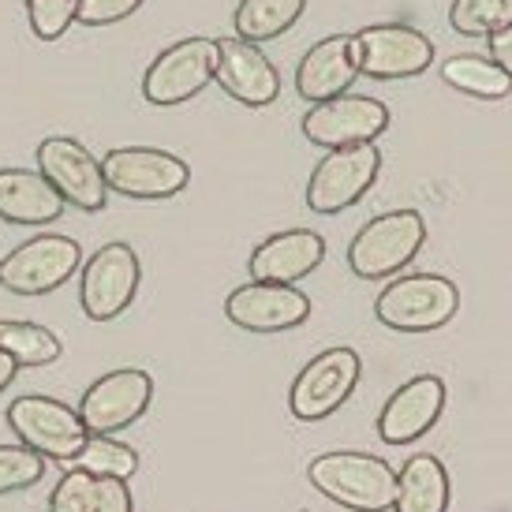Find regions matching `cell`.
<instances>
[{
  "label": "cell",
  "instance_id": "277c9868",
  "mask_svg": "<svg viewBox=\"0 0 512 512\" xmlns=\"http://www.w3.org/2000/svg\"><path fill=\"white\" fill-rule=\"evenodd\" d=\"M101 176L109 191L139 202L172 199L191 184V169L184 157L157 146H116L101 157Z\"/></svg>",
  "mask_w": 512,
  "mask_h": 512
},
{
  "label": "cell",
  "instance_id": "484cf974",
  "mask_svg": "<svg viewBox=\"0 0 512 512\" xmlns=\"http://www.w3.org/2000/svg\"><path fill=\"white\" fill-rule=\"evenodd\" d=\"M449 27L464 38H490L512 27V0H453Z\"/></svg>",
  "mask_w": 512,
  "mask_h": 512
},
{
  "label": "cell",
  "instance_id": "4dcf8cb0",
  "mask_svg": "<svg viewBox=\"0 0 512 512\" xmlns=\"http://www.w3.org/2000/svg\"><path fill=\"white\" fill-rule=\"evenodd\" d=\"M98 512H135L124 479H98Z\"/></svg>",
  "mask_w": 512,
  "mask_h": 512
},
{
  "label": "cell",
  "instance_id": "5bb4252c",
  "mask_svg": "<svg viewBox=\"0 0 512 512\" xmlns=\"http://www.w3.org/2000/svg\"><path fill=\"white\" fill-rule=\"evenodd\" d=\"M38 172L57 187V195L83 214H101L109 202V187L101 176V161L79 139L53 135L38 146Z\"/></svg>",
  "mask_w": 512,
  "mask_h": 512
},
{
  "label": "cell",
  "instance_id": "d6986e66",
  "mask_svg": "<svg viewBox=\"0 0 512 512\" xmlns=\"http://www.w3.org/2000/svg\"><path fill=\"white\" fill-rule=\"evenodd\" d=\"M359 79V64L352 53V34H333L314 42L296 68V94L311 105L329 98H341Z\"/></svg>",
  "mask_w": 512,
  "mask_h": 512
},
{
  "label": "cell",
  "instance_id": "f1b7e54d",
  "mask_svg": "<svg viewBox=\"0 0 512 512\" xmlns=\"http://www.w3.org/2000/svg\"><path fill=\"white\" fill-rule=\"evenodd\" d=\"M27 19L38 42H57L75 23V0H27Z\"/></svg>",
  "mask_w": 512,
  "mask_h": 512
},
{
  "label": "cell",
  "instance_id": "7a4b0ae2",
  "mask_svg": "<svg viewBox=\"0 0 512 512\" xmlns=\"http://www.w3.org/2000/svg\"><path fill=\"white\" fill-rule=\"evenodd\" d=\"M460 311V288L441 273H404L382 288L374 314L393 333H434Z\"/></svg>",
  "mask_w": 512,
  "mask_h": 512
},
{
  "label": "cell",
  "instance_id": "3957f363",
  "mask_svg": "<svg viewBox=\"0 0 512 512\" xmlns=\"http://www.w3.org/2000/svg\"><path fill=\"white\" fill-rule=\"evenodd\" d=\"M427 243V221L415 210H389L359 228L348 243V266L363 281H385L400 273Z\"/></svg>",
  "mask_w": 512,
  "mask_h": 512
},
{
  "label": "cell",
  "instance_id": "7402d4cb",
  "mask_svg": "<svg viewBox=\"0 0 512 512\" xmlns=\"http://www.w3.org/2000/svg\"><path fill=\"white\" fill-rule=\"evenodd\" d=\"M303 8H307V0H240L236 15H232L236 38L251 45L273 42L288 27H296Z\"/></svg>",
  "mask_w": 512,
  "mask_h": 512
},
{
  "label": "cell",
  "instance_id": "7c38bea8",
  "mask_svg": "<svg viewBox=\"0 0 512 512\" xmlns=\"http://www.w3.org/2000/svg\"><path fill=\"white\" fill-rule=\"evenodd\" d=\"M389 109L378 98H363V94H341L311 105L299 128L303 139L322 150H344V146H367L378 143L389 131Z\"/></svg>",
  "mask_w": 512,
  "mask_h": 512
},
{
  "label": "cell",
  "instance_id": "9a60e30c",
  "mask_svg": "<svg viewBox=\"0 0 512 512\" xmlns=\"http://www.w3.org/2000/svg\"><path fill=\"white\" fill-rule=\"evenodd\" d=\"M214 83L225 90L232 101L247 109H266L281 94V72L258 45L243 42L236 34L217 38V72Z\"/></svg>",
  "mask_w": 512,
  "mask_h": 512
},
{
  "label": "cell",
  "instance_id": "d4e9b609",
  "mask_svg": "<svg viewBox=\"0 0 512 512\" xmlns=\"http://www.w3.org/2000/svg\"><path fill=\"white\" fill-rule=\"evenodd\" d=\"M68 468L86 471L94 479H124L128 483L131 475L139 471V453L131 445H124V441L105 438V434H90Z\"/></svg>",
  "mask_w": 512,
  "mask_h": 512
},
{
  "label": "cell",
  "instance_id": "30bf717a",
  "mask_svg": "<svg viewBox=\"0 0 512 512\" xmlns=\"http://www.w3.org/2000/svg\"><path fill=\"white\" fill-rule=\"evenodd\" d=\"M378 172H382V150L374 143L326 150V157L314 165L311 180H307V206H311V214H344L348 206H356L374 187Z\"/></svg>",
  "mask_w": 512,
  "mask_h": 512
},
{
  "label": "cell",
  "instance_id": "44dd1931",
  "mask_svg": "<svg viewBox=\"0 0 512 512\" xmlns=\"http://www.w3.org/2000/svg\"><path fill=\"white\" fill-rule=\"evenodd\" d=\"M449 471L438 456L415 453L404 460V468L397 471V498H393V512H449Z\"/></svg>",
  "mask_w": 512,
  "mask_h": 512
},
{
  "label": "cell",
  "instance_id": "ac0fdd59",
  "mask_svg": "<svg viewBox=\"0 0 512 512\" xmlns=\"http://www.w3.org/2000/svg\"><path fill=\"white\" fill-rule=\"evenodd\" d=\"M326 262V240L314 228H288L258 243L247 273L262 285H296Z\"/></svg>",
  "mask_w": 512,
  "mask_h": 512
},
{
  "label": "cell",
  "instance_id": "6da1fadb",
  "mask_svg": "<svg viewBox=\"0 0 512 512\" xmlns=\"http://www.w3.org/2000/svg\"><path fill=\"white\" fill-rule=\"evenodd\" d=\"M307 479L318 494L337 501L348 512H393L397 471L382 456L370 453H322L311 460Z\"/></svg>",
  "mask_w": 512,
  "mask_h": 512
},
{
  "label": "cell",
  "instance_id": "d6a6232c",
  "mask_svg": "<svg viewBox=\"0 0 512 512\" xmlns=\"http://www.w3.org/2000/svg\"><path fill=\"white\" fill-rule=\"evenodd\" d=\"M15 374H19V363H15L8 352H0V393L15 382Z\"/></svg>",
  "mask_w": 512,
  "mask_h": 512
},
{
  "label": "cell",
  "instance_id": "ffe728a7",
  "mask_svg": "<svg viewBox=\"0 0 512 512\" xmlns=\"http://www.w3.org/2000/svg\"><path fill=\"white\" fill-rule=\"evenodd\" d=\"M68 202L38 169H0V221L8 225H53Z\"/></svg>",
  "mask_w": 512,
  "mask_h": 512
},
{
  "label": "cell",
  "instance_id": "ba28073f",
  "mask_svg": "<svg viewBox=\"0 0 512 512\" xmlns=\"http://www.w3.org/2000/svg\"><path fill=\"white\" fill-rule=\"evenodd\" d=\"M359 75L393 83V79H415L434 64V42L423 30L408 23H374L352 34Z\"/></svg>",
  "mask_w": 512,
  "mask_h": 512
},
{
  "label": "cell",
  "instance_id": "603a6c76",
  "mask_svg": "<svg viewBox=\"0 0 512 512\" xmlns=\"http://www.w3.org/2000/svg\"><path fill=\"white\" fill-rule=\"evenodd\" d=\"M441 83L483 101H501L512 94L509 75L501 72L490 57H475V53H456V57L445 60L441 64Z\"/></svg>",
  "mask_w": 512,
  "mask_h": 512
},
{
  "label": "cell",
  "instance_id": "2e32d148",
  "mask_svg": "<svg viewBox=\"0 0 512 512\" xmlns=\"http://www.w3.org/2000/svg\"><path fill=\"white\" fill-rule=\"evenodd\" d=\"M225 318L243 333H285L311 318V299L296 285L251 281L225 299Z\"/></svg>",
  "mask_w": 512,
  "mask_h": 512
},
{
  "label": "cell",
  "instance_id": "4fadbf2b",
  "mask_svg": "<svg viewBox=\"0 0 512 512\" xmlns=\"http://www.w3.org/2000/svg\"><path fill=\"white\" fill-rule=\"evenodd\" d=\"M154 400V378L139 367H120L101 374L79 400V419H83L86 434H105L113 438L131 423H139Z\"/></svg>",
  "mask_w": 512,
  "mask_h": 512
},
{
  "label": "cell",
  "instance_id": "e0dca14e",
  "mask_svg": "<svg viewBox=\"0 0 512 512\" xmlns=\"http://www.w3.org/2000/svg\"><path fill=\"white\" fill-rule=\"evenodd\" d=\"M449 389L438 374H419L412 382H404L385 400L382 415H378V434L385 445H412L415 438H423L434 430V423L445 412Z\"/></svg>",
  "mask_w": 512,
  "mask_h": 512
},
{
  "label": "cell",
  "instance_id": "8fae6325",
  "mask_svg": "<svg viewBox=\"0 0 512 512\" xmlns=\"http://www.w3.org/2000/svg\"><path fill=\"white\" fill-rule=\"evenodd\" d=\"M363 378V359L356 348H329L307 363L296 374V382L288 389V408L299 423H318L344 408V400L356 393Z\"/></svg>",
  "mask_w": 512,
  "mask_h": 512
},
{
  "label": "cell",
  "instance_id": "83f0119b",
  "mask_svg": "<svg viewBox=\"0 0 512 512\" xmlns=\"http://www.w3.org/2000/svg\"><path fill=\"white\" fill-rule=\"evenodd\" d=\"M49 512H98V479L68 468L49 494Z\"/></svg>",
  "mask_w": 512,
  "mask_h": 512
},
{
  "label": "cell",
  "instance_id": "f546056e",
  "mask_svg": "<svg viewBox=\"0 0 512 512\" xmlns=\"http://www.w3.org/2000/svg\"><path fill=\"white\" fill-rule=\"evenodd\" d=\"M146 0H75V23L83 27H113L135 15Z\"/></svg>",
  "mask_w": 512,
  "mask_h": 512
},
{
  "label": "cell",
  "instance_id": "5b68a950",
  "mask_svg": "<svg viewBox=\"0 0 512 512\" xmlns=\"http://www.w3.org/2000/svg\"><path fill=\"white\" fill-rule=\"evenodd\" d=\"M79 262H83V247L72 236L45 232L0 258V288L12 296H49L72 281Z\"/></svg>",
  "mask_w": 512,
  "mask_h": 512
},
{
  "label": "cell",
  "instance_id": "4316f807",
  "mask_svg": "<svg viewBox=\"0 0 512 512\" xmlns=\"http://www.w3.org/2000/svg\"><path fill=\"white\" fill-rule=\"evenodd\" d=\"M42 475L45 456H38L27 445H0V498L42 483Z\"/></svg>",
  "mask_w": 512,
  "mask_h": 512
},
{
  "label": "cell",
  "instance_id": "1f68e13d",
  "mask_svg": "<svg viewBox=\"0 0 512 512\" xmlns=\"http://www.w3.org/2000/svg\"><path fill=\"white\" fill-rule=\"evenodd\" d=\"M490 60L509 75V83H512V27L501 30V34H490Z\"/></svg>",
  "mask_w": 512,
  "mask_h": 512
},
{
  "label": "cell",
  "instance_id": "9c48e42d",
  "mask_svg": "<svg viewBox=\"0 0 512 512\" xmlns=\"http://www.w3.org/2000/svg\"><path fill=\"white\" fill-rule=\"evenodd\" d=\"M217 72V38L195 34L184 42L169 45L165 53H157L154 64L143 75V98L150 105H184L199 98L206 86L214 83Z\"/></svg>",
  "mask_w": 512,
  "mask_h": 512
},
{
  "label": "cell",
  "instance_id": "52a82bcc",
  "mask_svg": "<svg viewBox=\"0 0 512 512\" xmlns=\"http://www.w3.org/2000/svg\"><path fill=\"white\" fill-rule=\"evenodd\" d=\"M139 281H143V266L131 243H105L101 251L86 258L83 273H79V303L90 322H113L128 311L135 296H139Z\"/></svg>",
  "mask_w": 512,
  "mask_h": 512
},
{
  "label": "cell",
  "instance_id": "cb8c5ba5",
  "mask_svg": "<svg viewBox=\"0 0 512 512\" xmlns=\"http://www.w3.org/2000/svg\"><path fill=\"white\" fill-rule=\"evenodd\" d=\"M0 352H8L19 367H49L64 356V344L53 329L38 326V322L0 318Z\"/></svg>",
  "mask_w": 512,
  "mask_h": 512
},
{
  "label": "cell",
  "instance_id": "8992f818",
  "mask_svg": "<svg viewBox=\"0 0 512 512\" xmlns=\"http://www.w3.org/2000/svg\"><path fill=\"white\" fill-rule=\"evenodd\" d=\"M8 427L15 430L19 445L34 449L45 460H60V464H72L90 438L75 408H68L64 400L42 397V393L15 397L8 404Z\"/></svg>",
  "mask_w": 512,
  "mask_h": 512
}]
</instances>
